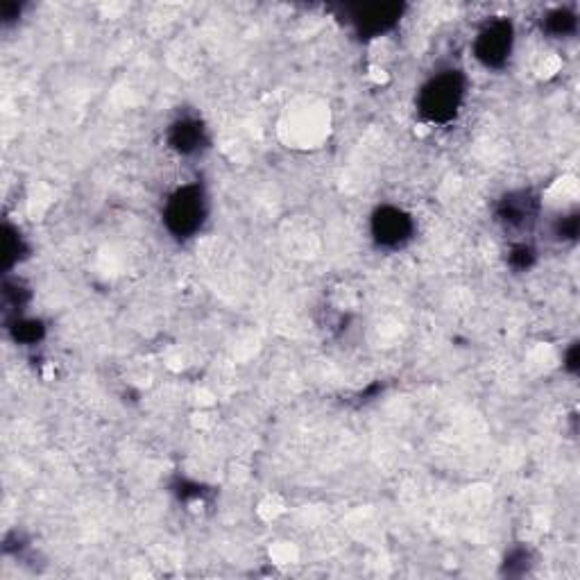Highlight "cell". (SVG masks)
Listing matches in <instances>:
<instances>
[{
  "instance_id": "cell-1",
  "label": "cell",
  "mask_w": 580,
  "mask_h": 580,
  "mask_svg": "<svg viewBox=\"0 0 580 580\" xmlns=\"http://www.w3.org/2000/svg\"><path fill=\"white\" fill-rule=\"evenodd\" d=\"M463 96H465L463 80H460L456 73H445L433 78L422 89L420 107L426 118H431L433 123L435 121L445 123L449 118H454L460 102H463Z\"/></svg>"
},
{
  "instance_id": "cell-2",
  "label": "cell",
  "mask_w": 580,
  "mask_h": 580,
  "mask_svg": "<svg viewBox=\"0 0 580 580\" xmlns=\"http://www.w3.org/2000/svg\"><path fill=\"white\" fill-rule=\"evenodd\" d=\"M204 220V198L198 186H184L166 207V225L177 236H191L198 232Z\"/></svg>"
},
{
  "instance_id": "cell-3",
  "label": "cell",
  "mask_w": 580,
  "mask_h": 580,
  "mask_svg": "<svg viewBox=\"0 0 580 580\" xmlns=\"http://www.w3.org/2000/svg\"><path fill=\"white\" fill-rule=\"evenodd\" d=\"M513 50V28L506 21H494L476 39V57L485 66L499 68L506 64Z\"/></svg>"
},
{
  "instance_id": "cell-4",
  "label": "cell",
  "mask_w": 580,
  "mask_h": 580,
  "mask_svg": "<svg viewBox=\"0 0 580 580\" xmlns=\"http://www.w3.org/2000/svg\"><path fill=\"white\" fill-rule=\"evenodd\" d=\"M372 232L381 245L397 247L411 238L413 223L404 211H399L395 207H386L374 216Z\"/></svg>"
},
{
  "instance_id": "cell-5",
  "label": "cell",
  "mask_w": 580,
  "mask_h": 580,
  "mask_svg": "<svg viewBox=\"0 0 580 580\" xmlns=\"http://www.w3.org/2000/svg\"><path fill=\"white\" fill-rule=\"evenodd\" d=\"M537 216V202L531 193H515L501 204V220L513 229H524Z\"/></svg>"
},
{
  "instance_id": "cell-6",
  "label": "cell",
  "mask_w": 580,
  "mask_h": 580,
  "mask_svg": "<svg viewBox=\"0 0 580 580\" xmlns=\"http://www.w3.org/2000/svg\"><path fill=\"white\" fill-rule=\"evenodd\" d=\"M170 143L182 155H193L202 148V125L195 121H179L170 130Z\"/></svg>"
},
{
  "instance_id": "cell-7",
  "label": "cell",
  "mask_w": 580,
  "mask_h": 580,
  "mask_svg": "<svg viewBox=\"0 0 580 580\" xmlns=\"http://www.w3.org/2000/svg\"><path fill=\"white\" fill-rule=\"evenodd\" d=\"M547 25H549V30L553 34H569V32H574L576 30V19L571 16L569 12H553L549 19H547Z\"/></svg>"
}]
</instances>
